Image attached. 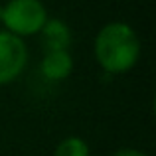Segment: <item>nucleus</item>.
Segmentation results:
<instances>
[{"instance_id":"obj_1","label":"nucleus","mask_w":156,"mask_h":156,"mask_svg":"<svg viewBox=\"0 0 156 156\" xmlns=\"http://www.w3.org/2000/svg\"><path fill=\"white\" fill-rule=\"evenodd\" d=\"M95 55L109 73H125L138 61L140 42L129 24L111 22L95 38Z\"/></svg>"},{"instance_id":"obj_2","label":"nucleus","mask_w":156,"mask_h":156,"mask_svg":"<svg viewBox=\"0 0 156 156\" xmlns=\"http://www.w3.org/2000/svg\"><path fill=\"white\" fill-rule=\"evenodd\" d=\"M48 20V12L40 0H10L2 6V20L8 32L14 36L38 34Z\"/></svg>"},{"instance_id":"obj_3","label":"nucleus","mask_w":156,"mask_h":156,"mask_svg":"<svg viewBox=\"0 0 156 156\" xmlns=\"http://www.w3.org/2000/svg\"><path fill=\"white\" fill-rule=\"evenodd\" d=\"M28 51L24 42L10 32H0V85L14 81L26 67Z\"/></svg>"},{"instance_id":"obj_4","label":"nucleus","mask_w":156,"mask_h":156,"mask_svg":"<svg viewBox=\"0 0 156 156\" xmlns=\"http://www.w3.org/2000/svg\"><path fill=\"white\" fill-rule=\"evenodd\" d=\"M42 44L46 48V51H59L67 50L71 44V32H69L67 24L61 20H46V24L42 26Z\"/></svg>"},{"instance_id":"obj_5","label":"nucleus","mask_w":156,"mask_h":156,"mask_svg":"<svg viewBox=\"0 0 156 156\" xmlns=\"http://www.w3.org/2000/svg\"><path fill=\"white\" fill-rule=\"evenodd\" d=\"M73 71V59L67 50L46 51L42 61V73L51 81H61Z\"/></svg>"},{"instance_id":"obj_6","label":"nucleus","mask_w":156,"mask_h":156,"mask_svg":"<svg viewBox=\"0 0 156 156\" xmlns=\"http://www.w3.org/2000/svg\"><path fill=\"white\" fill-rule=\"evenodd\" d=\"M53 156H89V146L85 144L83 138L69 136L57 144Z\"/></svg>"},{"instance_id":"obj_7","label":"nucleus","mask_w":156,"mask_h":156,"mask_svg":"<svg viewBox=\"0 0 156 156\" xmlns=\"http://www.w3.org/2000/svg\"><path fill=\"white\" fill-rule=\"evenodd\" d=\"M113 156H146V154L140 152V150H134V148H122L119 152H115Z\"/></svg>"},{"instance_id":"obj_8","label":"nucleus","mask_w":156,"mask_h":156,"mask_svg":"<svg viewBox=\"0 0 156 156\" xmlns=\"http://www.w3.org/2000/svg\"><path fill=\"white\" fill-rule=\"evenodd\" d=\"M0 20H2V6H0Z\"/></svg>"}]
</instances>
